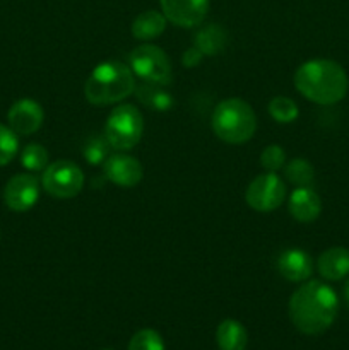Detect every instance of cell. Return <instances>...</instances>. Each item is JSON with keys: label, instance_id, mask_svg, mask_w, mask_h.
Segmentation results:
<instances>
[{"label": "cell", "instance_id": "obj_1", "mask_svg": "<svg viewBox=\"0 0 349 350\" xmlns=\"http://www.w3.org/2000/svg\"><path fill=\"white\" fill-rule=\"evenodd\" d=\"M339 311L335 291L320 280L301 284L289 299V318L305 335H320L334 323Z\"/></svg>", "mask_w": 349, "mask_h": 350}, {"label": "cell", "instance_id": "obj_2", "mask_svg": "<svg viewBox=\"0 0 349 350\" xmlns=\"http://www.w3.org/2000/svg\"><path fill=\"white\" fill-rule=\"evenodd\" d=\"M294 88L308 101L331 106L346 98L349 79L337 62L315 58L301 64L294 72Z\"/></svg>", "mask_w": 349, "mask_h": 350}, {"label": "cell", "instance_id": "obj_3", "mask_svg": "<svg viewBox=\"0 0 349 350\" xmlns=\"http://www.w3.org/2000/svg\"><path fill=\"white\" fill-rule=\"evenodd\" d=\"M132 68L120 62H101L86 81V99L92 106H109L123 101L135 91Z\"/></svg>", "mask_w": 349, "mask_h": 350}, {"label": "cell", "instance_id": "obj_4", "mask_svg": "<svg viewBox=\"0 0 349 350\" xmlns=\"http://www.w3.org/2000/svg\"><path fill=\"white\" fill-rule=\"evenodd\" d=\"M211 125L218 139L231 146H240L248 142L255 133L257 116L248 103L240 98H229L216 106Z\"/></svg>", "mask_w": 349, "mask_h": 350}, {"label": "cell", "instance_id": "obj_5", "mask_svg": "<svg viewBox=\"0 0 349 350\" xmlns=\"http://www.w3.org/2000/svg\"><path fill=\"white\" fill-rule=\"evenodd\" d=\"M144 133V118L132 105L115 106L105 125V137L115 150H130L140 142Z\"/></svg>", "mask_w": 349, "mask_h": 350}, {"label": "cell", "instance_id": "obj_6", "mask_svg": "<svg viewBox=\"0 0 349 350\" xmlns=\"http://www.w3.org/2000/svg\"><path fill=\"white\" fill-rule=\"evenodd\" d=\"M130 68L140 81L157 85H168L171 82L173 68L168 55L156 44H140L130 53Z\"/></svg>", "mask_w": 349, "mask_h": 350}, {"label": "cell", "instance_id": "obj_7", "mask_svg": "<svg viewBox=\"0 0 349 350\" xmlns=\"http://www.w3.org/2000/svg\"><path fill=\"white\" fill-rule=\"evenodd\" d=\"M44 191L55 198H74L84 185L82 170L72 161H55L44 170L41 178Z\"/></svg>", "mask_w": 349, "mask_h": 350}, {"label": "cell", "instance_id": "obj_8", "mask_svg": "<svg viewBox=\"0 0 349 350\" xmlns=\"http://www.w3.org/2000/svg\"><path fill=\"white\" fill-rule=\"evenodd\" d=\"M286 198V185L276 173H267L257 176L245 191V200L253 211L270 212L281 207Z\"/></svg>", "mask_w": 349, "mask_h": 350}, {"label": "cell", "instance_id": "obj_9", "mask_svg": "<svg viewBox=\"0 0 349 350\" xmlns=\"http://www.w3.org/2000/svg\"><path fill=\"white\" fill-rule=\"evenodd\" d=\"M40 198V183L33 174H16L3 188V202L14 212H26Z\"/></svg>", "mask_w": 349, "mask_h": 350}, {"label": "cell", "instance_id": "obj_10", "mask_svg": "<svg viewBox=\"0 0 349 350\" xmlns=\"http://www.w3.org/2000/svg\"><path fill=\"white\" fill-rule=\"evenodd\" d=\"M164 17L178 27H195L205 19L209 0H159Z\"/></svg>", "mask_w": 349, "mask_h": 350}, {"label": "cell", "instance_id": "obj_11", "mask_svg": "<svg viewBox=\"0 0 349 350\" xmlns=\"http://www.w3.org/2000/svg\"><path fill=\"white\" fill-rule=\"evenodd\" d=\"M105 176L112 181L113 185L122 188H132L140 183L144 176L142 164L132 156L127 154H113L103 163Z\"/></svg>", "mask_w": 349, "mask_h": 350}, {"label": "cell", "instance_id": "obj_12", "mask_svg": "<svg viewBox=\"0 0 349 350\" xmlns=\"http://www.w3.org/2000/svg\"><path fill=\"white\" fill-rule=\"evenodd\" d=\"M7 120H9L10 129L17 135H31L41 129L44 113L40 103H36L34 99H19L10 106Z\"/></svg>", "mask_w": 349, "mask_h": 350}, {"label": "cell", "instance_id": "obj_13", "mask_svg": "<svg viewBox=\"0 0 349 350\" xmlns=\"http://www.w3.org/2000/svg\"><path fill=\"white\" fill-rule=\"evenodd\" d=\"M277 270L289 282H307L313 272V262L303 250L289 248L277 258Z\"/></svg>", "mask_w": 349, "mask_h": 350}, {"label": "cell", "instance_id": "obj_14", "mask_svg": "<svg viewBox=\"0 0 349 350\" xmlns=\"http://www.w3.org/2000/svg\"><path fill=\"white\" fill-rule=\"evenodd\" d=\"M287 208L298 222H313L322 212V200L311 187H298L291 193Z\"/></svg>", "mask_w": 349, "mask_h": 350}, {"label": "cell", "instance_id": "obj_15", "mask_svg": "<svg viewBox=\"0 0 349 350\" xmlns=\"http://www.w3.org/2000/svg\"><path fill=\"white\" fill-rule=\"evenodd\" d=\"M318 273L327 280H342L349 275V250L342 246L328 248L318 256Z\"/></svg>", "mask_w": 349, "mask_h": 350}, {"label": "cell", "instance_id": "obj_16", "mask_svg": "<svg viewBox=\"0 0 349 350\" xmlns=\"http://www.w3.org/2000/svg\"><path fill=\"white\" fill-rule=\"evenodd\" d=\"M168 19L164 17L163 12L157 10H146V12L139 14L132 23V34L139 41H151L156 40L159 34L164 33L166 29Z\"/></svg>", "mask_w": 349, "mask_h": 350}, {"label": "cell", "instance_id": "obj_17", "mask_svg": "<svg viewBox=\"0 0 349 350\" xmlns=\"http://www.w3.org/2000/svg\"><path fill=\"white\" fill-rule=\"evenodd\" d=\"M216 342L219 350H245L248 342L246 328L236 320L221 321L216 330Z\"/></svg>", "mask_w": 349, "mask_h": 350}, {"label": "cell", "instance_id": "obj_18", "mask_svg": "<svg viewBox=\"0 0 349 350\" xmlns=\"http://www.w3.org/2000/svg\"><path fill=\"white\" fill-rule=\"evenodd\" d=\"M194 46L204 57H214L221 53L226 46V33L218 24H207L195 34Z\"/></svg>", "mask_w": 349, "mask_h": 350}, {"label": "cell", "instance_id": "obj_19", "mask_svg": "<svg viewBox=\"0 0 349 350\" xmlns=\"http://www.w3.org/2000/svg\"><path fill=\"white\" fill-rule=\"evenodd\" d=\"M135 96L144 106L154 111H170L173 108V98L170 92L161 89V85L144 82V84L135 85Z\"/></svg>", "mask_w": 349, "mask_h": 350}, {"label": "cell", "instance_id": "obj_20", "mask_svg": "<svg viewBox=\"0 0 349 350\" xmlns=\"http://www.w3.org/2000/svg\"><path fill=\"white\" fill-rule=\"evenodd\" d=\"M284 176L296 187H310L313 181L315 170L307 159L303 157H296V159L289 161L284 167Z\"/></svg>", "mask_w": 349, "mask_h": 350}, {"label": "cell", "instance_id": "obj_21", "mask_svg": "<svg viewBox=\"0 0 349 350\" xmlns=\"http://www.w3.org/2000/svg\"><path fill=\"white\" fill-rule=\"evenodd\" d=\"M269 113L277 123H293L300 115L298 105L286 96H276L269 103Z\"/></svg>", "mask_w": 349, "mask_h": 350}, {"label": "cell", "instance_id": "obj_22", "mask_svg": "<svg viewBox=\"0 0 349 350\" xmlns=\"http://www.w3.org/2000/svg\"><path fill=\"white\" fill-rule=\"evenodd\" d=\"M109 149H112V147H109L105 135H92L86 140L82 154H84V159L88 161L91 166H99V164H103L108 159Z\"/></svg>", "mask_w": 349, "mask_h": 350}, {"label": "cell", "instance_id": "obj_23", "mask_svg": "<svg viewBox=\"0 0 349 350\" xmlns=\"http://www.w3.org/2000/svg\"><path fill=\"white\" fill-rule=\"evenodd\" d=\"M21 164L27 171H43L48 167V152L40 144H29L21 154Z\"/></svg>", "mask_w": 349, "mask_h": 350}, {"label": "cell", "instance_id": "obj_24", "mask_svg": "<svg viewBox=\"0 0 349 350\" xmlns=\"http://www.w3.org/2000/svg\"><path fill=\"white\" fill-rule=\"evenodd\" d=\"M129 350H164V340L156 330L144 328L130 338Z\"/></svg>", "mask_w": 349, "mask_h": 350}, {"label": "cell", "instance_id": "obj_25", "mask_svg": "<svg viewBox=\"0 0 349 350\" xmlns=\"http://www.w3.org/2000/svg\"><path fill=\"white\" fill-rule=\"evenodd\" d=\"M19 149L17 133L10 126L0 125V166H5L16 157Z\"/></svg>", "mask_w": 349, "mask_h": 350}, {"label": "cell", "instance_id": "obj_26", "mask_svg": "<svg viewBox=\"0 0 349 350\" xmlns=\"http://www.w3.org/2000/svg\"><path fill=\"white\" fill-rule=\"evenodd\" d=\"M260 164L266 171H270V173H276L281 167H284L286 164V152L281 146L277 144H272V146H267L266 149L260 154Z\"/></svg>", "mask_w": 349, "mask_h": 350}, {"label": "cell", "instance_id": "obj_27", "mask_svg": "<svg viewBox=\"0 0 349 350\" xmlns=\"http://www.w3.org/2000/svg\"><path fill=\"white\" fill-rule=\"evenodd\" d=\"M202 58H204V55H202L201 51H198L197 48L194 46V48H188V50L185 51L183 58H181V60H183L185 67L192 68V67H197V65L202 62Z\"/></svg>", "mask_w": 349, "mask_h": 350}, {"label": "cell", "instance_id": "obj_28", "mask_svg": "<svg viewBox=\"0 0 349 350\" xmlns=\"http://www.w3.org/2000/svg\"><path fill=\"white\" fill-rule=\"evenodd\" d=\"M342 293H344V299H346V303L349 304V279L346 280V284H344V291H342Z\"/></svg>", "mask_w": 349, "mask_h": 350}, {"label": "cell", "instance_id": "obj_29", "mask_svg": "<svg viewBox=\"0 0 349 350\" xmlns=\"http://www.w3.org/2000/svg\"><path fill=\"white\" fill-rule=\"evenodd\" d=\"M105 350H112V349H105Z\"/></svg>", "mask_w": 349, "mask_h": 350}]
</instances>
